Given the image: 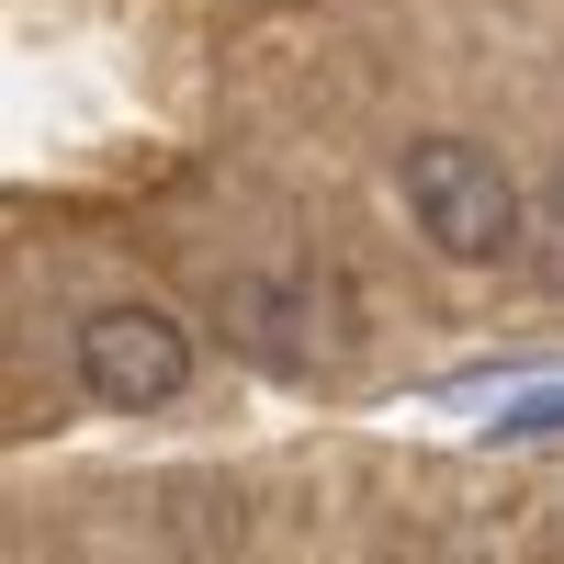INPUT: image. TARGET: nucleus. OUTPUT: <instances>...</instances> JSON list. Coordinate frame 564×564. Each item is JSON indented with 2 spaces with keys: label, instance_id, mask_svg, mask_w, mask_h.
<instances>
[{
  "label": "nucleus",
  "instance_id": "obj_3",
  "mask_svg": "<svg viewBox=\"0 0 564 564\" xmlns=\"http://www.w3.org/2000/svg\"><path fill=\"white\" fill-rule=\"evenodd\" d=\"M486 441H497V452H520V441H564V384H542V395H520V406H497V417H486Z\"/></svg>",
  "mask_w": 564,
  "mask_h": 564
},
{
  "label": "nucleus",
  "instance_id": "obj_1",
  "mask_svg": "<svg viewBox=\"0 0 564 564\" xmlns=\"http://www.w3.org/2000/svg\"><path fill=\"white\" fill-rule=\"evenodd\" d=\"M395 193H406L417 238H430L441 260H497V249H520V181H508L475 135H417V148L395 159Z\"/></svg>",
  "mask_w": 564,
  "mask_h": 564
},
{
  "label": "nucleus",
  "instance_id": "obj_4",
  "mask_svg": "<svg viewBox=\"0 0 564 564\" xmlns=\"http://www.w3.org/2000/svg\"><path fill=\"white\" fill-rule=\"evenodd\" d=\"M542 282H564V170H553V193H542V238H531Z\"/></svg>",
  "mask_w": 564,
  "mask_h": 564
},
{
  "label": "nucleus",
  "instance_id": "obj_2",
  "mask_svg": "<svg viewBox=\"0 0 564 564\" xmlns=\"http://www.w3.org/2000/svg\"><path fill=\"white\" fill-rule=\"evenodd\" d=\"M79 384H90V406H124V417L181 406V384H193L181 316H159V305H90L79 316Z\"/></svg>",
  "mask_w": 564,
  "mask_h": 564
}]
</instances>
